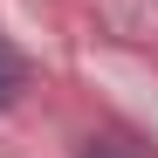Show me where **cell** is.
I'll use <instances>...</instances> for the list:
<instances>
[{"label": "cell", "mask_w": 158, "mask_h": 158, "mask_svg": "<svg viewBox=\"0 0 158 158\" xmlns=\"http://www.w3.org/2000/svg\"><path fill=\"white\" fill-rule=\"evenodd\" d=\"M83 158H138V151H117V144H89Z\"/></svg>", "instance_id": "cell-2"}, {"label": "cell", "mask_w": 158, "mask_h": 158, "mask_svg": "<svg viewBox=\"0 0 158 158\" xmlns=\"http://www.w3.org/2000/svg\"><path fill=\"white\" fill-rule=\"evenodd\" d=\"M21 89H28V62H21L14 48H0V103H14Z\"/></svg>", "instance_id": "cell-1"}]
</instances>
